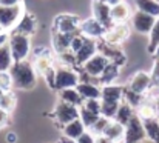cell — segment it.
<instances>
[{
	"mask_svg": "<svg viewBox=\"0 0 159 143\" xmlns=\"http://www.w3.org/2000/svg\"><path fill=\"white\" fill-rule=\"evenodd\" d=\"M42 77H45V80H47V83H48V86L51 88V89H54L56 88V68H50Z\"/></svg>",
	"mask_w": 159,
	"mask_h": 143,
	"instance_id": "ab89813d",
	"label": "cell"
},
{
	"mask_svg": "<svg viewBox=\"0 0 159 143\" xmlns=\"http://www.w3.org/2000/svg\"><path fill=\"white\" fill-rule=\"evenodd\" d=\"M134 111H136V109H134L133 106H130L125 100H122L120 105H119V108H117V112H116V115H114V120L119 122V123H122V125L125 126V125L128 123V120L136 114Z\"/></svg>",
	"mask_w": 159,
	"mask_h": 143,
	"instance_id": "4316f807",
	"label": "cell"
},
{
	"mask_svg": "<svg viewBox=\"0 0 159 143\" xmlns=\"http://www.w3.org/2000/svg\"><path fill=\"white\" fill-rule=\"evenodd\" d=\"M119 72H120V66L116 65V63H113V62H110L105 66V69L102 71V74L99 76L101 85H102V86H104V85H111V83L119 77Z\"/></svg>",
	"mask_w": 159,
	"mask_h": 143,
	"instance_id": "cb8c5ba5",
	"label": "cell"
},
{
	"mask_svg": "<svg viewBox=\"0 0 159 143\" xmlns=\"http://www.w3.org/2000/svg\"><path fill=\"white\" fill-rule=\"evenodd\" d=\"M136 8L139 11H144L147 14H152L155 17H159V2L158 0H134Z\"/></svg>",
	"mask_w": 159,
	"mask_h": 143,
	"instance_id": "f1b7e54d",
	"label": "cell"
},
{
	"mask_svg": "<svg viewBox=\"0 0 159 143\" xmlns=\"http://www.w3.org/2000/svg\"><path fill=\"white\" fill-rule=\"evenodd\" d=\"M80 20L73 14H60L54 20V31L57 32H77Z\"/></svg>",
	"mask_w": 159,
	"mask_h": 143,
	"instance_id": "8fae6325",
	"label": "cell"
},
{
	"mask_svg": "<svg viewBox=\"0 0 159 143\" xmlns=\"http://www.w3.org/2000/svg\"><path fill=\"white\" fill-rule=\"evenodd\" d=\"M17 3H20V0H0L2 6H14Z\"/></svg>",
	"mask_w": 159,
	"mask_h": 143,
	"instance_id": "f6af8a7d",
	"label": "cell"
},
{
	"mask_svg": "<svg viewBox=\"0 0 159 143\" xmlns=\"http://www.w3.org/2000/svg\"><path fill=\"white\" fill-rule=\"evenodd\" d=\"M79 117H80V120H82V123L85 125V128L87 129H90L96 122H98V119L101 117V114H94V112H91V111H88V109H85V108H79Z\"/></svg>",
	"mask_w": 159,
	"mask_h": 143,
	"instance_id": "1f68e13d",
	"label": "cell"
},
{
	"mask_svg": "<svg viewBox=\"0 0 159 143\" xmlns=\"http://www.w3.org/2000/svg\"><path fill=\"white\" fill-rule=\"evenodd\" d=\"M144 129L147 134V139L152 140L153 143H159V119L158 117H150L144 119Z\"/></svg>",
	"mask_w": 159,
	"mask_h": 143,
	"instance_id": "d4e9b609",
	"label": "cell"
},
{
	"mask_svg": "<svg viewBox=\"0 0 159 143\" xmlns=\"http://www.w3.org/2000/svg\"><path fill=\"white\" fill-rule=\"evenodd\" d=\"M98 2H107V0H98Z\"/></svg>",
	"mask_w": 159,
	"mask_h": 143,
	"instance_id": "f5cc1de1",
	"label": "cell"
},
{
	"mask_svg": "<svg viewBox=\"0 0 159 143\" xmlns=\"http://www.w3.org/2000/svg\"><path fill=\"white\" fill-rule=\"evenodd\" d=\"M110 63V60L107 58L104 54H101V52H96L90 60H87L80 68H82V71H85V72H88L90 76H93V77H99L101 74H102V71L105 69V66Z\"/></svg>",
	"mask_w": 159,
	"mask_h": 143,
	"instance_id": "7c38bea8",
	"label": "cell"
},
{
	"mask_svg": "<svg viewBox=\"0 0 159 143\" xmlns=\"http://www.w3.org/2000/svg\"><path fill=\"white\" fill-rule=\"evenodd\" d=\"M101 100L104 102H116L120 103L124 100V88L117 86V85H104L102 86V95Z\"/></svg>",
	"mask_w": 159,
	"mask_h": 143,
	"instance_id": "7402d4cb",
	"label": "cell"
},
{
	"mask_svg": "<svg viewBox=\"0 0 159 143\" xmlns=\"http://www.w3.org/2000/svg\"><path fill=\"white\" fill-rule=\"evenodd\" d=\"M150 77H152V85L159 86V58H156L153 63V69L150 72Z\"/></svg>",
	"mask_w": 159,
	"mask_h": 143,
	"instance_id": "60d3db41",
	"label": "cell"
},
{
	"mask_svg": "<svg viewBox=\"0 0 159 143\" xmlns=\"http://www.w3.org/2000/svg\"><path fill=\"white\" fill-rule=\"evenodd\" d=\"M76 32H57L54 31L53 36V43H54V49L60 54L66 49H70V43H71V39L74 37Z\"/></svg>",
	"mask_w": 159,
	"mask_h": 143,
	"instance_id": "603a6c76",
	"label": "cell"
},
{
	"mask_svg": "<svg viewBox=\"0 0 159 143\" xmlns=\"http://www.w3.org/2000/svg\"><path fill=\"white\" fill-rule=\"evenodd\" d=\"M124 134H125V126L122 123L116 122L114 119H111L110 123L107 125V128L102 136H105L107 139H110L113 143H122Z\"/></svg>",
	"mask_w": 159,
	"mask_h": 143,
	"instance_id": "ac0fdd59",
	"label": "cell"
},
{
	"mask_svg": "<svg viewBox=\"0 0 159 143\" xmlns=\"http://www.w3.org/2000/svg\"><path fill=\"white\" fill-rule=\"evenodd\" d=\"M158 89H159V86H158Z\"/></svg>",
	"mask_w": 159,
	"mask_h": 143,
	"instance_id": "db71d44e",
	"label": "cell"
},
{
	"mask_svg": "<svg viewBox=\"0 0 159 143\" xmlns=\"http://www.w3.org/2000/svg\"><path fill=\"white\" fill-rule=\"evenodd\" d=\"M158 2H159V0H158Z\"/></svg>",
	"mask_w": 159,
	"mask_h": 143,
	"instance_id": "11a10c76",
	"label": "cell"
},
{
	"mask_svg": "<svg viewBox=\"0 0 159 143\" xmlns=\"http://www.w3.org/2000/svg\"><path fill=\"white\" fill-rule=\"evenodd\" d=\"M57 143H77L76 140H73V139H68V137H63V139H60Z\"/></svg>",
	"mask_w": 159,
	"mask_h": 143,
	"instance_id": "681fc988",
	"label": "cell"
},
{
	"mask_svg": "<svg viewBox=\"0 0 159 143\" xmlns=\"http://www.w3.org/2000/svg\"><path fill=\"white\" fill-rule=\"evenodd\" d=\"M11 77H12V86L14 89H33L37 82V72L31 62L20 60L14 62L9 68Z\"/></svg>",
	"mask_w": 159,
	"mask_h": 143,
	"instance_id": "6da1fadb",
	"label": "cell"
},
{
	"mask_svg": "<svg viewBox=\"0 0 159 143\" xmlns=\"http://www.w3.org/2000/svg\"><path fill=\"white\" fill-rule=\"evenodd\" d=\"M156 19L155 15L152 14H147L144 11H136L133 15H131V26L136 32L139 34H150V31L153 29L155 23H156Z\"/></svg>",
	"mask_w": 159,
	"mask_h": 143,
	"instance_id": "52a82bcc",
	"label": "cell"
},
{
	"mask_svg": "<svg viewBox=\"0 0 159 143\" xmlns=\"http://www.w3.org/2000/svg\"><path fill=\"white\" fill-rule=\"evenodd\" d=\"M33 66H34V69L39 76H43L50 68H53V57H51V54L47 48H42L40 51L37 49V52L34 55Z\"/></svg>",
	"mask_w": 159,
	"mask_h": 143,
	"instance_id": "9a60e30c",
	"label": "cell"
},
{
	"mask_svg": "<svg viewBox=\"0 0 159 143\" xmlns=\"http://www.w3.org/2000/svg\"><path fill=\"white\" fill-rule=\"evenodd\" d=\"M85 36L84 34H80V32H76L74 34V37L71 39V43H70V49L73 51V52H77L80 48H82V45L85 43Z\"/></svg>",
	"mask_w": 159,
	"mask_h": 143,
	"instance_id": "f35d334b",
	"label": "cell"
},
{
	"mask_svg": "<svg viewBox=\"0 0 159 143\" xmlns=\"http://www.w3.org/2000/svg\"><path fill=\"white\" fill-rule=\"evenodd\" d=\"M76 89L79 91V94L84 97V100H87V98H101V95H102V88L98 83L79 82L76 85Z\"/></svg>",
	"mask_w": 159,
	"mask_h": 143,
	"instance_id": "44dd1931",
	"label": "cell"
},
{
	"mask_svg": "<svg viewBox=\"0 0 159 143\" xmlns=\"http://www.w3.org/2000/svg\"><path fill=\"white\" fill-rule=\"evenodd\" d=\"M96 143H113L110 139H107L105 136H96Z\"/></svg>",
	"mask_w": 159,
	"mask_h": 143,
	"instance_id": "7dc6e473",
	"label": "cell"
},
{
	"mask_svg": "<svg viewBox=\"0 0 159 143\" xmlns=\"http://www.w3.org/2000/svg\"><path fill=\"white\" fill-rule=\"evenodd\" d=\"M110 120L111 119H108V117H104V115H101L99 119H98V122L90 128V132L96 137V136H102L104 134V131H105V128H107V125L110 123Z\"/></svg>",
	"mask_w": 159,
	"mask_h": 143,
	"instance_id": "e575fe53",
	"label": "cell"
},
{
	"mask_svg": "<svg viewBox=\"0 0 159 143\" xmlns=\"http://www.w3.org/2000/svg\"><path fill=\"white\" fill-rule=\"evenodd\" d=\"M9 114H11V112H8L6 109L0 108V128L6 126V125L11 122V119H9Z\"/></svg>",
	"mask_w": 159,
	"mask_h": 143,
	"instance_id": "7bdbcfd3",
	"label": "cell"
},
{
	"mask_svg": "<svg viewBox=\"0 0 159 143\" xmlns=\"http://www.w3.org/2000/svg\"><path fill=\"white\" fill-rule=\"evenodd\" d=\"M128 37H130V26L125 22H122V23H114L113 28L107 29L102 40H105L110 45H120Z\"/></svg>",
	"mask_w": 159,
	"mask_h": 143,
	"instance_id": "ba28073f",
	"label": "cell"
},
{
	"mask_svg": "<svg viewBox=\"0 0 159 143\" xmlns=\"http://www.w3.org/2000/svg\"><path fill=\"white\" fill-rule=\"evenodd\" d=\"M98 52V39H85V43L76 52V65L82 66L87 60H90Z\"/></svg>",
	"mask_w": 159,
	"mask_h": 143,
	"instance_id": "2e32d148",
	"label": "cell"
},
{
	"mask_svg": "<svg viewBox=\"0 0 159 143\" xmlns=\"http://www.w3.org/2000/svg\"><path fill=\"white\" fill-rule=\"evenodd\" d=\"M8 39H9V34L6 31H0V46H3L5 43H8Z\"/></svg>",
	"mask_w": 159,
	"mask_h": 143,
	"instance_id": "ee69618b",
	"label": "cell"
},
{
	"mask_svg": "<svg viewBox=\"0 0 159 143\" xmlns=\"http://www.w3.org/2000/svg\"><path fill=\"white\" fill-rule=\"evenodd\" d=\"M53 117L56 125L62 129L66 123H70V122H73L74 119L79 117V108L71 105V103H66L63 100H59L56 108H54Z\"/></svg>",
	"mask_w": 159,
	"mask_h": 143,
	"instance_id": "3957f363",
	"label": "cell"
},
{
	"mask_svg": "<svg viewBox=\"0 0 159 143\" xmlns=\"http://www.w3.org/2000/svg\"><path fill=\"white\" fill-rule=\"evenodd\" d=\"M16 103H17L16 95L12 94L11 91H5L3 95L0 97V108L6 109L8 112H12V109L16 108Z\"/></svg>",
	"mask_w": 159,
	"mask_h": 143,
	"instance_id": "836d02e7",
	"label": "cell"
},
{
	"mask_svg": "<svg viewBox=\"0 0 159 143\" xmlns=\"http://www.w3.org/2000/svg\"><path fill=\"white\" fill-rule=\"evenodd\" d=\"M79 32L84 34L88 39H102L104 34L107 32V28L94 17L91 19H85L80 22L79 25Z\"/></svg>",
	"mask_w": 159,
	"mask_h": 143,
	"instance_id": "9c48e42d",
	"label": "cell"
},
{
	"mask_svg": "<svg viewBox=\"0 0 159 143\" xmlns=\"http://www.w3.org/2000/svg\"><path fill=\"white\" fill-rule=\"evenodd\" d=\"M119 105L120 103H116V102H104V100H101V115L108 117V119H114Z\"/></svg>",
	"mask_w": 159,
	"mask_h": 143,
	"instance_id": "d6a6232c",
	"label": "cell"
},
{
	"mask_svg": "<svg viewBox=\"0 0 159 143\" xmlns=\"http://www.w3.org/2000/svg\"><path fill=\"white\" fill-rule=\"evenodd\" d=\"M85 131H87V128H85V125L82 123L80 117L74 119L73 122L66 123V125L62 128V134H63V137H68V139H73V140H77Z\"/></svg>",
	"mask_w": 159,
	"mask_h": 143,
	"instance_id": "d6986e66",
	"label": "cell"
},
{
	"mask_svg": "<svg viewBox=\"0 0 159 143\" xmlns=\"http://www.w3.org/2000/svg\"><path fill=\"white\" fill-rule=\"evenodd\" d=\"M153 103H155V109H156V117L159 119V95L153 97Z\"/></svg>",
	"mask_w": 159,
	"mask_h": 143,
	"instance_id": "c3c4849f",
	"label": "cell"
},
{
	"mask_svg": "<svg viewBox=\"0 0 159 143\" xmlns=\"http://www.w3.org/2000/svg\"><path fill=\"white\" fill-rule=\"evenodd\" d=\"M98 52L104 54L110 62H113V63H116L119 66H124L127 63V57L122 52V49L119 48V45H110V43H107L105 40L98 42Z\"/></svg>",
	"mask_w": 159,
	"mask_h": 143,
	"instance_id": "30bf717a",
	"label": "cell"
},
{
	"mask_svg": "<svg viewBox=\"0 0 159 143\" xmlns=\"http://www.w3.org/2000/svg\"><path fill=\"white\" fill-rule=\"evenodd\" d=\"M145 139H147V134L144 129L142 119L138 114H134L125 125V134H124L122 143H139Z\"/></svg>",
	"mask_w": 159,
	"mask_h": 143,
	"instance_id": "277c9868",
	"label": "cell"
},
{
	"mask_svg": "<svg viewBox=\"0 0 159 143\" xmlns=\"http://www.w3.org/2000/svg\"><path fill=\"white\" fill-rule=\"evenodd\" d=\"M152 86H153L152 85V77H150V74H147L144 71L136 72L128 82V88L133 89L138 94H145Z\"/></svg>",
	"mask_w": 159,
	"mask_h": 143,
	"instance_id": "5bb4252c",
	"label": "cell"
},
{
	"mask_svg": "<svg viewBox=\"0 0 159 143\" xmlns=\"http://www.w3.org/2000/svg\"><path fill=\"white\" fill-rule=\"evenodd\" d=\"M93 17L96 20H99L107 29L113 28V25H114V22L111 19V6L107 2H98V0L93 2Z\"/></svg>",
	"mask_w": 159,
	"mask_h": 143,
	"instance_id": "4fadbf2b",
	"label": "cell"
},
{
	"mask_svg": "<svg viewBox=\"0 0 159 143\" xmlns=\"http://www.w3.org/2000/svg\"><path fill=\"white\" fill-rule=\"evenodd\" d=\"M77 143H96V137L90 132V131H85L77 140H76Z\"/></svg>",
	"mask_w": 159,
	"mask_h": 143,
	"instance_id": "b9f144b4",
	"label": "cell"
},
{
	"mask_svg": "<svg viewBox=\"0 0 159 143\" xmlns=\"http://www.w3.org/2000/svg\"><path fill=\"white\" fill-rule=\"evenodd\" d=\"M150 43H148V52L150 54H153L155 52V49L158 48L159 45V17L156 19V23H155V26H153V29L150 31Z\"/></svg>",
	"mask_w": 159,
	"mask_h": 143,
	"instance_id": "d590c367",
	"label": "cell"
},
{
	"mask_svg": "<svg viewBox=\"0 0 159 143\" xmlns=\"http://www.w3.org/2000/svg\"><path fill=\"white\" fill-rule=\"evenodd\" d=\"M124 100H125L130 106H133L134 109H138L139 105L145 100V97H144V94H138V93H134L133 89H130L128 86H125V88H124Z\"/></svg>",
	"mask_w": 159,
	"mask_h": 143,
	"instance_id": "4dcf8cb0",
	"label": "cell"
},
{
	"mask_svg": "<svg viewBox=\"0 0 159 143\" xmlns=\"http://www.w3.org/2000/svg\"><path fill=\"white\" fill-rule=\"evenodd\" d=\"M0 88L3 91H11L12 86V77L9 71H0Z\"/></svg>",
	"mask_w": 159,
	"mask_h": 143,
	"instance_id": "8d00e7d4",
	"label": "cell"
},
{
	"mask_svg": "<svg viewBox=\"0 0 159 143\" xmlns=\"http://www.w3.org/2000/svg\"><path fill=\"white\" fill-rule=\"evenodd\" d=\"M6 142L8 143H16L17 142V136H16L12 131H11V132H8V134H6Z\"/></svg>",
	"mask_w": 159,
	"mask_h": 143,
	"instance_id": "bcb514c9",
	"label": "cell"
},
{
	"mask_svg": "<svg viewBox=\"0 0 159 143\" xmlns=\"http://www.w3.org/2000/svg\"><path fill=\"white\" fill-rule=\"evenodd\" d=\"M79 83V72L73 71L71 66L60 65L56 68V88L57 91L65 88H76Z\"/></svg>",
	"mask_w": 159,
	"mask_h": 143,
	"instance_id": "8992f818",
	"label": "cell"
},
{
	"mask_svg": "<svg viewBox=\"0 0 159 143\" xmlns=\"http://www.w3.org/2000/svg\"><path fill=\"white\" fill-rule=\"evenodd\" d=\"M153 54H155V57H156V58H159V45H158V48L155 49V52H153Z\"/></svg>",
	"mask_w": 159,
	"mask_h": 143,
	"instance_id": "f907efd6",
	"label": "cell"
},
{
	"mask_svg": "<svg viewBox=\"0 0 159 143\" xmlns=\"http://www.w3.org/2000/svg\"><path fill=\"white\" fill-rule=\"evenodd\" d=\"M59 97L60 100L66 102V103H71L77 108H80L84 105V97L79 94V91L76 88H65V89H60L59 91Z\"/></svg>",
	"mask_w": 159,
	"mask_h": 143,
	"instance_id": "484cf974",
	"label": "cell"
},
{
	"mask_svg": "<svg viewBox=\"0 0 159 143\" xmlns=\"http://www.w3.org/2000/svg\"><path fill=\"white\" fill-rule=\"evenodd\" d=\"M8 45H9V49H11V54H12L14 62L26 60L28 55H30V52H31L30 36L22 34V32L11 31L9 32V39H8Z\"/></svg>",
	"mask_w": 159,
	"mask_h": 143,
	"instance_id": "7a4b0ae2",
	"label": "cell"
},
{
	"mask_svg": "<svg viewBox=\"0 0 159 143\" xmlns=\"http://www.w3.org/2000/svg\"><path fill=\"white\" fill-rule=\"evenodd\" d=\"M130 17H131V9H130L128 3H125L124 0H120L119 3L111 6V19L114 23L127 22Z\"/></svg>",
	"mask_w": 159,
	"mask_h": 143,
	"instance_id": "ffe728a7",
	"label": "cell"
},
{
	"mask_svg": "<svg viewBox=\"0 0 159 143\" xmlns=\"http://www.w3.org/2000/svg\"><path fill=\"white\" fill-rule=\"evenodd\" d=\"M82 108H85L94 114H101V98H87V100H84Z\"/></svg>",
	"mask_w": 159,
	"mask_h": 143,
	"instance_id": "74e56055",
	"label": "cell"
},
{
	"mask_svg": "<svg viewBox=\"0 0 159 143\" xmlns=\"http://www.w3.org/2000/svg\"><path fill=\"white\" fill-rule=\"evenodd\" d=\"M23 15V6L22 3H17L14 6H2L0 5V26L5 31L14 29L20 17Z\"/></svg>",
	"mask_w": 159,
	"mask_h": 143,
	"instance_id": "5b68a950",
	"label": "cell"
},
{
	"mask_svg": "<svg viewBox=\"0 0 159 143\" xmlns=\"http://www.w3.org/2000/svg\"><path fill=\"white\" fill-rule=\"evenodd\" d=\"M136 114L144 120V119H150V117H156V109H155V103L153 98H145L139 108L136 109Z\"/></svg>",
	"mask_w": 159,
	"mask_h": 143,
	"instance_id": "83f0119b",
	"label": "cell"
},
{
	"mask_svg": "<svg viewBox=\"0 0 159 143\" xmlns=\"http://www.w3.org/2000/svg\"><path fill=\"white\" fill-rule=\"evenodd\" d=\"M3 93H5V91H3V89H2V88H0V97H2V95H3Z\"/></svg>",
	"mask_w": 159,
	"mask_h": 143,
	"instance_id": "816d5d0a",
	"label": "cell"
},
{
	"mask_svg": "<svg viewBox=\"0 0 159 143\" xmlns=\"http://www.w3.org/2000/svg\"><path fill=\"white\" fill-rule=\"evenodd\" d=\"M37 29V20L33 14L30 12H23V15L20 17V20L17 22V25L14 26L12 31L16 32H22V34H26V36H33Z\"/></svg>",
	"mask_w": 159,
	"mask_h": 143,
	"instance_id": "e0dca14e",
	"label": "cell"
},
{
	"mask_svg": "<svg viewBox=\"0 0 159 143\" xmlns=\"http://www.w3.org/2000/svg\"><path fill=\"white\" fill-rule=\"evenodd\" d=\"M12 63H14V58H12L9 45L5 43L3 46H0V71H9Z\"/></svg>",
	"mask_w": 159,
	"mask_h": 143,
	"instance_id": "f546056e",
	"label": "cell"
}]
</instances>
